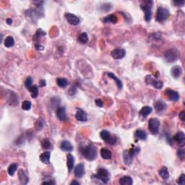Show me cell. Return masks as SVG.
I'll return each instance as SVG.
<instances>
[{
	"label": "cell",
	"mask_w": 185,
	"mask_h": 185,
	"mask_svg": "<svg viewBox=\"0 0 185 185\" xmlns=\"http://www.w3.org/2000/svg\"><path fill=\"white\" fill-rule=\"evenodd\" d=\"M81 153L84 158L87 160H89V161L94 160L97 158V148L93 144H89L88 145L82 148Z\"/></svg>",
	"instance_id": "obj_1"
},
{
	"label": "cell",
	"mask_w": 185,
	"mask_h": 185,
	"mask_svg": "<svg viewBox=\"0 0 185 185\" xmlns=\"http://www.w3.org/2000/svg\"><path fill=\"white\" fill-rule=\"evenodd\" d=\"M41 13L43 14V9L41 5H37L36 8H32L26 12V17L29 21L36 23L38 19L41 17Z\"/></svg>",
	"instance_id": "obj_2"
},
{
	"label": "cell",
	"mask_w": 185,
	"mask_h": 185,
	"mask_svg": "<svg viewBox=\"0 0 185 185\" xmlns=\"http://www.w3.org/2000/svg\"><path fill=\"white\" fill-rule=\"evenodd\" d=\"M92 179L100 181L104 184H107L110 180V174L107 169L104 168H99L97 169V173L91 176Z\"/></svg>",
	"instance_id": "obj_3"
},
{
	"label": "cell",
	"mask_w": 185,
	"mask_h": 185,
	"mask_svg": "<svg viewBox=\"0 0 185 185\" xmlns=\"http://www.w3.org/2000/svg\"><path fill=\"white\" fill-rule=\"evenodd\" d=\"M153 5V1H143L140 4V8L144 12L145 20L146 22H149L151 20Z\"/></svg>",
	"instance_id": "obj_4"
},
{
	"label": "cell",
	"mask_w": 185,
	"mask_h": 185,
	"mask_svg": "<svg viewBox=\"0 0 185 185\" xmlns=\"http://www.w3.org/2000/svg\"><path fill=\"white\" fill-rule=\"evenodd\" d=\"M169 17V10L165 7H159L157 9L156 15V21L158 23L166 21Z\"/></svg>",
	"instance_id": "obj_5"
},
{
	"label": "cell",
	"mask_w": 185,
	"mask_h": 185,
	"mask_svg": "<svg viewBox=\"0 0 185 185\" xmlns=\"http://www.w3.org/2000/svg\"><path fill=\"white\" fill-rule=\"evenodd\" d=\"M180 57L179 51L176 49H168V51H166L164 54V58L166 61L169 63L176 62V60L179 59Z\"/></svg>",
	"instance_id": "obj_6"
},
{
	"label": "cell",
	"mask_w": 185,
	"mask_h": 185,
	"mask_svg": "<svg viewBox=\"0 0 185 185\" xmlns=\"http://www.w3.org/2000/svg\"><path fill=\"white\" fill-rule=\"evenodd\" d=\"M160 121L156 118H151L148 121V130L152 134L159 133Z\"/></svg>",
	"instance_id": "obj_7"
},
{
	"label": "cell",
	"mask_w": 185,
	"mask_h": 185,
	"mask_svg": "<svg viewBox=\"0 0 185 185\" xmlns=\"http://www.w3.org/2000/svg\"><path fill=\"white\" fill-rule=\"evenodd\" d=\"M100 136L104 141L107 142L109 145H115L116 141H117V139H116V137L111 135L110 132L106 130H102L100 132Z\"/></svg>",
	"instance_id": "obj_8"
},
{
	"label": "cell",
	"mask_w": 185,
	"mask_h": 185,
	"mask_svg": "<svg viewBox=\"0 0 185 185\" xmlns=\"http://www.w3.org/2000/svg\"><path fill=\"white\" fill-rule=\"evenodd\" d=\"M145 82L148 85H152L156 89H161V88L164 87V82L161 81V80H157L156 78L153 77L150 75H147L145 77Z\"/></svg>",
	"instance_id": "obj_9"
},
{
	"label": "cell",
	"mask_w": 185,
	"mask_h": 185,
	"mask_svg": "<svg viewBox=\"0 0 185 185\" xmlns=\"http://www.w3.org/2000/svg\"><path fill=\"white\" fill-rule=\"evenodd\" d=\"M164 92H165V95L167 96L168 99L172 100V101L176 102L179 100L180 96L179 94V92L177 91H176V90L170 89V88H167V89L165 90Z\"/></svg>",
	"instance_id": "obj_10"
},
{
	"label": "cell",
	"mask_w": 185,
	"mask_h": 185,
	"mask_svg": "<svg viewBox=\"0 0 185 185\" xmlns=\"http://www.w3.org/2000/svg\"><path fill=\"white\" fill-rule=\"evenodd\" d=\"M64 17H65V19L67 20L68 23L72 25H79L80 23V18L78 17L77 16H76L75 15H74V14L72 13H65Z\"/></svg>",
	"instance_id": "obj_11"
},
{
	"label": "cell",
	"mask_w": 185,
	"mask_h": 185,
	"mask_svg": "<svg viewBox=\"0 0 185 185\" xmlns=\"http://www.w3.org/2000/svg\"><path fill=\"white\" fill-rule=\"evenodd\" d=\"M126 51L123 49H115L111 52V56L114 58V59H122L125 57Z\"/></svg>",
	"instance_id": "obj_12"
},
{
	"label": "cell",
	"mask_w": 185,
	"mask_h": 185,
	"mask_svg": "<svg viewBox=\"0 0 185 185\" xmlns=\"http://www.w3.org/2000/svg\"><path fill=\"white\" fill-rule=\"evenodd\" d=\"M75 119L79 122H85L88 120V114L82 108H77L75 114Z\"/></svg>",
	"instance_id": "obj_13"
},
{
	"label": "cell",
	"mask_w": 185,
	"mask_h": 185,
	"mask_svg": "<svg viewBox=\"0 0 185 185\" xmlns=\"http://www.w3.org/2000/svg\"><path fill=\"white\" fill-rule=\"evenodd\" d=\"M75 176L77 178H82L85 174V166L83 164H79L75 166Z\"/></svg>",
	"instance_id": "obj_14"
},
{
	"label": "cell",
	"mask_w": 185,
	"mask_h": 185,
	"mask_svg": "<svg viewBox=\"0 0 185 185\" xmlns=\"http://www.w3.org/2000/svg\"><path fill=\"white\" fill-rule=\"evenodd\" d=\"M133 158L134 156H132V154L129 150H125L123 152V160L124 164L126 165V166H130V165L132 164Z\"/></svg>",
	"instance_id": "obj_15"
},
{
	"label": "cell",
	"mask_w": 185,
	"mask_h": 185,
	"mask_svg": "<svg viewBox=\"0 0 185 185\" xmlns=\"http://www.w3.org/2000/svg\"><path fill=\"white\" fill-rule=\"evenodd\" d=\"M154 108L158 113H161V112H164L166 109L167 105L162 100H158L155 103Z\"/></svg>",
	"instance_id": "obj_16"
},
{
	"label": "cell",
	"mask_w": 185,
	"mask_h": 185,
	"mask_svg": "<svg viewBox=\"0 0 185 185\" xmlns=\"http://www.w3.org/2000/svg\"><path fill=\"white\" fill-rule=\"evenodd\" d=\"M18 179L22 184H27L29 182L28 176L23 169L19 170L18 172Z\"/></svg>",
	"instance_id": "obj_17"
},
{
	"label": "cell",
	"mask_w": 185,
	"mask_h": 185,
	"mask_svg": "<svg viewBox=\"0 0 185 185\" xmlns=\"http://www.w3.org/2000/svg\"><path fill=\"white\" fill-rule=\"evenodd\" d=\"M57 116L60 121H65L67 120V113H66L65 107L60 106L57 109Z\"/></svg>",
	"instance_id": "obj_18"
},
{
	"label": "cell",
	"mask_w": 185,
	"mask_h": 185,
	"mask_svg": "<svg viewBox=\"0 0 185 185\" xmlns=\"http://www.w3.org/2000/svg\"><path fill=\"white\" fill-rule=\"evenodd\" d=\"M171 74L173 77L176 78H179L182 75V68L179 65L174 66L171 70Z\"/></svg>",
	"instance_id": "obj_19"
},
{
	"label": "cell",
	"mask_w": 185,
	"mask_h": 185,
	"mask_svg": "<svg viewBox=\"0 0 185 185\" xmlns=\"http://www.w3.org/2000/svg\"><path fill=\"white\" fill-rule=\"evenodd\" d=\"M134 138L138 140H146L148 138V134L142 129H138L134 132Z\"/></svg>",
	"instance_id": "obj_20"
},
{
	"label": "cell",
	"mask_w": 185,
	"mask_h": 185,
	"mask_svg": "<svg viewBox=\"0 0 185 185\" xmlns=\"http://www.w3.org/2000/svg\"><path fill=\"white\" fill-rule=\"evenodd\" d=\"M174 140H175L180 146H183L185 142V135L183 132H179L174 136Z\"/></svg>",
	"instance_id": "obj_21"
},
{
	"label": "cell",
	"mask_w": 185,
	"mask_h": 185,
	"mask_svg": "<svg viewBox=\"0 0 185 185\" xmlns=\"http://www.w3.org/2000/svg\"><path fill=\"white\" fill-rule=\"evenodd\" d=\"M60 148L62 150L66 152H71L73 150V145H72L71 142L68 140H64L62 142L61 145H60Z\"/></svg>",
	"instance_id": "obj_22"
},
{
	"label": "cell",
	"mask_w": 185,
	"mask_h": 185,
	"mask_svg": "<svg viewBox=\"0 0 185 185\" xmlns=\"http://www.w3.org/2000/svg\"><path fill=\"white\" fill-rule=\"evenodd\" d=\"M40 160L45 164H50V158H51V152L50 151H45L40 155Z\"/></svg>",
	"instance_id": "obj_23"
},
{
	"label": "cell",
	"mask_w": 185,
	"mask_h": 185,
	"mask_svg": "<svg viewBox=\"0 0 185 185\" xmlns=\"http://www.w3.org/2000/svg\"><path fill=\"white\" fill-rule=\"evenodd\" d=\"M158 174L164 180H168L169 179L170 174L168 168L166 166H163L158 171Z\"/></svg>",
	"instance_id": "obj_24"
},
{
	"label": "cell",
	"mask_w": 185,
	"mask_h": 185,
	"mask_svg": "<svg viewBox=\"0 0 185 185\" xmlns=\"http://www.w3.org/2000/svg\"><path fill=\"white\" fill-rule=\"evenodd\" d=\"M118 17L114 14H111V15H108L107 16H106L104 18L103 22L104 23H112V24H116L118 23Z\"/></svg>",
	"instance_id": "obj_25"
},
{
	"label": "cell",
	"mask_w": 185,
	"mask_h": 185,
	"mask_svg": "<svg viewBox=\"0 0 185 185\" xmlns=\"http://www.w3.org/2000/svg\"><path fill=\"white\" fill-rule=\"evenodd\" d=\"M67 166L68 168V172H71L75 166V158L72 154L67 155Z\"/></svg>",
	"instance_id": "obj_26"
},
{
	"label": "cell",
	"mask_w": 185,
	"mask_h": 185,
	"mask_svg": "<svg viewBox=\"0 0 185 185\" xmlns=\"http://www.w3.org/2000/svg\"><path fill=\"white\" fill-rule=\"evenodd\" d=\"M153 108L150 106H143L141 109H140V112H139V115L143 118H146L149 114L152 113Z\"/></svg>",
	"instance_id": "obj_27"
},
{
	"label": "cell",
	"mask_w": 185,
	"mask_h": 185,
	"mask_svg": "<svg viewBox=\"0 0 185 185\" xmlns=\"http://www.w3.org/2000/svg\"><path fill=\"white\" fill-rule=\"evenodd\" d=\"M100 153V156H101L102 158H104V159L108 160L111 158V156H112L111 152L110 150L107 149V148H101Z\"/></svg>",
	"instance_id": "obj_28"
},
{
	"label": "cell",
	"mask_w": 185,
	"mask_h": 185,
	"mask_svg": "<svg viewBox=\"0 0 185 185\" xmlns=\"http://www.w3.org/2000/svg\"><path fill=\"white\" fill-rule=\"evenodd\" d=\"M119 184L121 185H132L133 184V180L131 176H124L120 178Z\"/></svg>",
	"instance_id": "obj_29"
},
{
	"label": "cell",
	"mask_w": 185,
	"mask_h": 185,
	"mask_svg": "<svg viewBox=\"0 0 185 185\" xmlns=\"http://www.w3.org/2000/svg\"><path fill=\"white\" fill-rule=\"evenodd\" d=\"M106 74H107L108 77H109L110 78H111V79L115 80V82H116V85H117V86H118L119 89H120V90L122 89V88H123V84H122L121 80L119 79V78L116 77V76L114 75V74L112 73V72H107Z\"/></svg>",
	"instance_id": "obj_30"
},
{
	"label": "cell",
	"mask_w": 185,
	"mask_h": 185,
	"mask_svg": "<svg viewBox=\"0 0 185 185\" xmlns=\"http://www.w3.org/2000/svg\"><path fill=\"white\" fill-rule=\"evenodd\" d=\"M57 84L59 88H65L66 87H67L69 82H68V80L66 78L59 77L57 79Z\"/></svg>",
	"instance_id": "obj_31"
},
{
	"label": "cell",
	"mask_w": 185,
	"mask_h": 185,
	"mask_svg": "<svg viewBox=\"0 0 185 185\" xmlns=\"http://www.w3.org/2000/svg\"><path fill=\"white\" fill-rule=\"evenodd\" d=\"M77 41L79 43L82 44H85L88 43V36L87 33H80L79 36L77 37Z\"/></svg>",
	"instance_id": "obj_32"
},
{
	"label": "cell",
	"mask_w": 185,
	"mask_h": 185,
	"mask_svg": "<svg viewBox=\"0 0 185 185\" xmlns=\"http://www.w3.org/2000/svg\"><path fill=\"white\" fill-rule=\"evenodd\" d=\"M4 44H5V46L7 48H10L12 46H14L15 44V40H14V38L13 36H7V38L5 39L4 41Z\"/></svg>",
	"instance_id": "obj_33"
},
{
	"label": "cell",
	"mask_w": 185,
	"mask_h": 185,
	"mask_svg": "<svg viewBox=\"0 0 185 185\" xmlns=\"http://www.w3.org/2000/svg\"><path fill=\"white\" fill-rule=\"evenodd\" d=\"M41 146L44 150H49L50 148H51L52 145L49 139L46 138L41 141Z\"/></svg>",
	"instance_id": "obj_34"
},
{
	"label": "cell",
	"mask_w": 185,
	"mask_h": 185,
	"mask_svg": "<svg viewBox=\"0 0 185 185\" xmlns=\"http://www.w3.org/2000/svg\"><path fill=\"white\" fill-rule=\"evenodd\" d=\"M17 164H12L10 166L8 167L7 169V172L8 174H9V176H14V174H15V173L16 172V171L17 169Z\"/></svg>",
	"instance_id": "obj_35"
},
{
	"label": "cell",
	"mask_w": 185,
	"mask_h": 185,
	"mask_svg": "<svg viewBox=\"0 0 185 185\" xmlns=\"http://www.w3.org/2000/svg\"><path fill=\"white\" fill-rule=\"evenodd\" d=\"M29 91L31 92L32 98H36L39 96V87L37 85H33L32 87L30 88Z\"/></svg>",
	"instance_id": "obj_36"
},
{
	"label": "cell",
	"mask_w": 185,
	"mask_h": 185,
	"mask_svg": "<svg viewBox=\"0 0 185 185\" xmlns=\"http://www.w3.org/2000/svg\"><path fill=\"white\" fill-rule=\"evenodd\" d=\"M31 102L29 101V100H24L23 103H22V108L25 111L30 110L31 108Z\"/></svg>",
	"instance_id": "obj_37"
},
{
	"label": "cell",
	"mask_w": 185,
	"mask_h": 185,
	"mask_svg": "<svg viewBox=\"0 0 185 185\" xmlns=\"http://www.w3.org/2000/svg\"><path fill=\"white\" fill-rule=\"evenodd\" d=\"M46 35V33L45 31H43L42 29H39L37 31H36V33L35 34V38L36 40H39L41 39V37H43V36H45Z\"/></svg>",
	"instance_id": "obj_38"
},
{
	"label": "cell",
	"mask_w": 185,
	"mask_h": 185,
	"mask_svg": "<svg viewBox=\"0 0 185 185\" xmlns=\"http://www.w3.org/2000/svg\"><path fill=\"white\" fill-rule=\"evenodd\" d=\"M25 88L28 90H30V88L33 86V79H32L31 77H27V79L25 80Z\"/></svg>",
	"instance_id": "obj_39"
},
{
	"label": "cell",
	"mask_w": 185,
	"mask_h": 185,
	"mask_svg": "<svg viewBox=\"0 0 185 185\" xmlns=\"http://www.w3.org/2000/svg\"><path fill=\"white\" fill-rule=\"evenodd\" d=\"M176 183L180 185H184L185 184V175L184 174H182L181 176L176 179Z\"/></svg>",
	"instance_id": "obj_40"
},
{
	"label": "cell",
	"mask_w": 185,
	"mask_h": 185,
	"mask_svg": "<svg viewBox=\"0 0 185 185\" xmlns=\"http://www.w3.org/2000/svg\"><path fill=\"white\" fill-rule=\"evenodd\" d=\"M130 151V153L132 154V156H134L136 155H138L139 153L140 152V147H137V146H134L133 148H131L130 150H129Z\"/></svg>",
	"instance_id": "obj_41"
},
{
	"label": "cell",
	"mask_w": 185,
	"mask_h": 185,
	"mask_svg": "<svg viewBox=\"0 0 185 185\" xmlns=\"http://www.w3.org/2000/svg\"><path fill=\"white\" fill-rule=\"evenodd\" d=\"M176 154H177V156L179 157V158H180V159L183 160L184 158V156H185V153H184V150L182 149V148H180V149L177 150V152H176Z\"/></svg>",
	"instance_id": "obj_42"
},
{
	"label": "cell",
	"mask_w": 185,
	"mask_h": 185,
	"mask_svg": "<svg viewBox=\"0 0 185 185\" xmlns=\"http://www.w3.org/2000/svg\"><path fill=\"white\" fill-rule=\"evenodd\" d=\"M185 2L184 0H182V1H174L173 2V4L176 6V7H182V6H184Z\"/></svg>",
	"instance_id": "obj_43"
},
{
	"label": "cell",
	"mask_w": 185,
	"mask_h": 185,
	"mask_svg": "<svg viewBox=\"0 0 185 185\" xmlns=\"http://www.w3.org/2000/svg\"><path fill=\"white\" fill-rule=\"evenodd\" d=\"M95 103L96 104V106H98V107H103L104 106V102L100 99H99V98H98V99H96L95 100Z\"/></svg>",
	"instance_id": "obj_44"
},
{
	"label": "cell",
	"mask_w": 185,
	"mask_h": 185,
	"mask_svg": "<svg viewBox=\"0 0 185 185\" xmlns=\"http://www.w3.org/2000/svg\"><path fill=\"white\" fill-rule=\"evenodd\" d=\"M35 48L37 50H39V51H43V50L44 49V47L43 46L41 45V44H40L39 43H36L35 44Z\"/></svg>",
	"instance_id": "obj_45"
},
{
	"label": "cell",
	"mask_w": 185,
	"mask_h": 185,
	"mask_svg": "<svg viewBox=\"0 0 185 185\" xmlns=\"http://www.w3.org/2000/svg\"><path fill=\"white\" fill-rule=\"evenodd\" d=\"M76 93V88H75V86H72L71 88L69 90V95L70 96H73L74 94Z\"/></svg>",
	"instance_id": "obj_46"
},
{
	"label": "cell",
	"mask_w": 185,
	"mask_h": 185,
	"mask_svg": "<svg viewBox=\"0 0 185 185\" xmlns=\"http://www.w3.org/2000/svg\"><path fill=\"white\" fill-rule=\"evenodd\" d=\"M184 116H185V112L184 111H182L179 114V119L183 122H184Z\"/></svg>",
	"instance_id": "obj_47"
},
{
	"label": "cell",
	"mask_w": 185,
	"mask_h": 185,
	"mask_svg": "<svg viewBox=\"0 0 185 185\" xmlns=\"http://www.w3.org/2000/svg\"><path fill=\"white\" fill-rule=\"evenodd\" d=\"M46 85V82L45 81V80H41L39 81V85L40 87L41 88H43V87H45Z\"/></svg>",
	"instance_id": "obj_48"
},
{
	"label": "cell",
	"mask_w": 185,
	"mask_h": 185,
	"mask_svg": "<svg viewBox=\"0 0 185 185\" xmlns=\"http://www.w3.org/2000/svg\"><path fill=\"white\" fill-rule=\"evenodd\" d=\"M56 182L54 181H46L42 183V184H55Z\"/></svg>",
	"instance_id": "obj_49"
},
{
	"label": "cell",
	"mask_w": 185,
	"mask_h": 185,
	"mask_svg": "<svg viewBox=\"0 0 185 185\" xmlns=\"http://www.w3.org/2000/svg\"><path fill=\"white\" fill-rule=\"evenodd\" d=\"M6 22H7L8 25H12V24H13V20L10 19V18H7V19L6 20Z\"/></svg>",
	"instance_id": "obj_50"
},
{
	"label": "cell",
	"mask_w": 185,
	"mask_h": 185,
	"mask_svg": "<svg viewBox=\"0 0 185 185\" xmlns=\"http://www.w3.org/2000/svg\"><path fill=\"white\" fill-rule=\"evenodd\" d=\"M70 184L71 185H73V184H80V182H78L77 181H75V180H74V181H72V182L70 183Z\"/></svg>",
	"instance_id": "obj_51"
}]
</instances>
